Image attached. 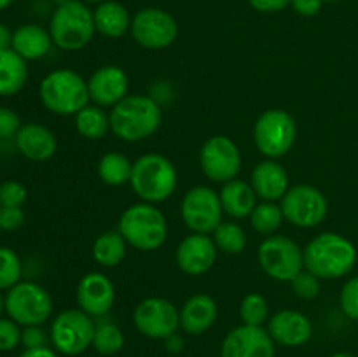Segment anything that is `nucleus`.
Instances as JSON below:
<instances>
[{"label": "nucleus", "mask_w": 358, "mask_h": 357, "mask_svg": "<svg viewBox=\"0 0 358 357\" xmlns=\"http://www.w3.org/2000/svg\"><path fill=\"white\" fill-rule=\"evenodd\" d=\"M357 247L341 233L324 231L304 247V268L320 280L343 279L355 268Z\"/></svg>", "instance_id": "f257e3e1"}, {"label": "nucleus", "mask_w": 358, "mask_h": 357, "mask_svg": "<svg viewBox=\"0 0 358 357\" xmlns=\"http://www.w3.org/2000/svg\"><path fill=\"white\" fill-rule=\"evenodd\" d=\"M110 132L124 142H142L163 122V108L149 94H128L110 108Z\"/></svg>", "instance_id": "f03ea898"}, {"label": "nucleus", "mask_w": 358, "mask_h": 357, "mask_svg": "<svg viewBox=\"0 0 358 357\" xmlns=\"http://www.w3.org/2000/svg\"><path fill=\"white\" fill-rule=\"evenodd\" d=\"M133 192L142 202L163 203L173 196L178 186V174L171 160L159 153H149L133 161L131 181Z\"/></svg>", "instance_id": "7ed1b4c3"}, {"label": "nucleus", "mask_w": 358, "mask_h": 357, "mask_svg": "<svg viewBox=\"0 0 358 357\" xmlns=\"http://www.w3.org/2000/svg\"><path fill=\"white\" fill-rule=\"evenodd\" d=\"M117 231L129 247L142 252L157 251L168 238V220L152 203H133L119 217Z\"/></svg>", "instance_id": "20e7f679"}, {"label": "nucleus", "mask_w": 358, "mask_h": 357, "mask_svg": "<svg viewBox=\"0 0 358 357\" xmlns=\"http://www.w3.org/2000/svg\"><path fill=\"white\" fill-rule=\"evenodd\" d=\"M48 30L56 48L80 51L96 34L93 10L80 0H66L55 9Z\"/></svg>", "instance_id": "39448f33"}, {"label": "nucleus", "mask_w": 358, "mask_h": 357, "mask_svg": "<svg viewBox=\"0 0 358 357\" xmlns=\"http://www.w3.org/2000/svg\"><path fill=\"white\" fill-rule=\"evenodd\" d=\"M38 97L42 105L52 114L76 115L90 104L87 79L76 70H52L41 80Z\"/></svg>", "instance_id": "423d86ee"}, {"label": "nucleus", "mask_w": 358, "mask_h": 357, "mask_svg": "<svg viewBox=\"0 0 358 357\" xmlns=\"http://www.w3.org/2000/svg\"><path fill=\"white\" fill-rule=\"evenodd\" d=\"M297 139V122L283 108H268L254 125V144L268 160H280L292 150Z\"/></svg>", "instance_id": "0eeeda50"}, {"label": "nucleus", "mask_w": 358, "mask_h": 357, "mask_svg": "<svg viewBox=\"0 0 358 357\" xmlns=\"http://www.w3.org/2000/svg\"><path fill=\"white\" fill-rule=\"evenodd\" d=\"M257 261L269 279L290 282L304 270V248L285 234H271L259 245Z\"/></svg>", "instance_id": "6e6552de"}, {"label": "nucleus", "mask_w": 358, "mask_h": 357, "mask_svg": "<svg viewBox=\"0 0 358 357\" xmlns=\"http://www.w3.org/2000/svg\"><path fill=\"white\" fill-rule=\"evenodd\" d=\"M96 322L80 308L59 312L51 324L49 338L56 352L63 356H79L93 346Z\"/></svg>", "instance_id": "1a4fd4ad"}, {"label": "nucleus", "mask_w": 358, "mask_h": 357, "mask_svg": "<svg viewBox=\"0 0 358 357\" xmlns=\"http://www.w3.org/2000/svg\"><path fill=\"white\" fill-rule=\"evenodd\" d=\"M6 312L20 326H42L52 314V298L37 282H17L6 294Z\"/></svg>", "instance_id": "9d476101"}, {"label": "nucleus", "mask_w": 358, "mask_h": 357, "mask_svg": "<svg viewBox=\"0 0 358 357\" xmlns=\"http://www.w3.org/2000/svg\"><path fill=\"white\" fill-rule=\"evenodd\" d=\"M285 220L303 230L320 226L329 214V202L324 192L311 184L290 186L280 200Z\"/></svg>", "instance_id": "9b49d317"}, {"label": "nucleus", "mask_w": 358, "mask_h": 357, "mask_svg": "<svg viewBox=\"0 0 358 357\" xmlns=\"http://www.w3.org/2000/svg\"><path fill=\"white\" fill-rule=\"evenodd\" d=\"M180 216L191 233L210 234L222 223L224 209L219 191L208 186H194L184 195Z\"/></svg>", "instance_id": "f8f14e48"}, {"label": "nucleus", "mask_w": 358, "mask_h": 357, "mask_svg": "<svg viewBox=\"0 0 358 357\" xmlns=\"http://www.w3.org/2000/svg\"><path fill=\"white\" fill-rule=\"evenodd\" d=\"M133 324L145 338L166 340L180 329V310L166 298H145L133 310Z\"/></svg>", "instance_id": "ddd939ff"}, {"label": "nucleus", "mask_w": 358, "mask_h": 357, "mask_svg": "<svg viewBox=\"0 0 358 357\" xmlns=\"http://www.w3.org/2000/svg\"><path fill=\"white\" fill-rule=\"evenodd\" d=\"M241 164L243 160H241L240 147L227 135L210 136L199 150V167L205 177L212 182L226 184L233 178H238Z\"/></svg>", "instance_id": "4468645a"}, {"label": "nucleus", "mask_w": 358, "mask_h": 357, "mask_svg": "<svg viewBox=\"0 0 358 357\" xmlns=\"http://www.w3.org/2000/svg\"><path fill=\"white\" fill-rule=\"evenodd\" d=\"M133 41L145 49H166L177 41L178 23L168 10L145 7L131 20L129 28Z\"/></svg>", "instance_id": "2eb2a0df"}, {"label": "nucleus", "mask_w": 358, "mask_h": 357, "mask_svg": "<svg viewBox=\"0 0 358 357\" xmlns=\"http://www.w3.org/2000/svg\"><path fill=\"white\" fill-rule=\"evenodd\" d=\"M275 346L268 329L241 324L222 340L220 357H275Z\"/></svg>", "instance_id": "dca6fc26"}, {"label": "nucleus", "mask_w": 358, "mask_h": 357, "mask_svg": "<svg viewBox=\"0 0 358 357\" xmlns=\"http://www.w3.org/2000/svg\"><path fill=\"white\" fill-rule=\"evenodd\" d=\"M77 308L93 318L105 317L115 303L114 282L101 272H90L79 280L76 289Z\"/></svg>", "instance_id": "f3484780"}, {"label": "nucleus", "mask_w": 358, "mask_h": 357, "mask_svg": "<svg viewBox=\"0 0 358 357\" xmlns=\"http://www.w3.org/2000/svg\"><path fill=\"white\" fill-rule=\"evenodd\" d=\"M215 241L208 234L191 233L178 244L175 262L182 273L189 276H201L213 268L217 261Z\"/></svg>", "instance_id": "a211bd4d"}, {"label": "nucleus", "mask_w": 358, "mask_h": 357, "mask_svg": "<svg viewBox=\"0 0 358 357\" xmlns=\"http://www.w3.org/2000/svg\"><path fill=\"white\" fill-rule=\"evenodd\" d=\"M128 74L119 65H101L87 79L90 102L101 108H112L128 97Z\"/></svg>", "instance_id": "6ab92c4d"}, {"label": "nucleus", "mask_w": 358, "mask_h": 357, "mask_svg": "<svg viewBox=\"0 0 358 357\" xmlns=\"http://www.w3.org/2000/svg\"><path fill=\"white\" fill-rule=\"evenodd\" d=\"M266 329L273 342L282 346H301L310 342L313 335V324L308 315L289 308L273 314Z\"/></svg>", "instance_id": "aec40b11"}, {"label": "nucleus", "mask_w": 358, "mask_h": 357, "mask_svg": "<svg viewBox=\"0 0 358 357\" xmlns=\"http://www.w3.org/2000/svg\"><path fill=\"white\" fill-rule=\"evenodd\" d=\"M250 186L262 202H280L290 188V178L285 168L276 160H262L254 167Z\"/></svg>", "instance_id": "412c9836"}, {"label": "nucleus", "mask_w": 358, "mask_h": 357, "mask_svg": "<svg viewBox=\"0 0 358 357\" xmlns=\"http://www.w3.org/2000/svg\"><path fill=\"white\" fill-rule=\"evenodd\" d=\"M219 317V304L205 293L189 298L180 308V328L191 336H201L213 328Z\"/></svg>", "instance_id": "4be33fe9"}, {"label": "nucleus", "mask_w": 358, "mask_h": 357, "mask_svg": "<svg viewBox=\"0 0 358 357\" xmlns=\"http://www.w3.org/2000/svg\"><path fill=\"white\" fill-rule=\"evenodd\" d=\"M16 147L27 160L48 161L58 150V140L55 133L38 122H27L16 135Z\"/></svg>", "instance_id": "5701e85b"}, {"label": "nucleus", "mask_w": 358, "mask_h": 357, "mask_svg": "<svg viewBox=\"0 0 358 357\" xmlns=\"http://www.w3.org/2000/svg\"><path fill=\"white\" fill-rule=\"evenodd\" d=\"M94 28L107 38H121L131 28L133 16L117 0H105L93 10Z\"/></svg>", "instance_id": "b1692460"}, {"label": "nucleus", "mask_w": 358, "mask_h": 357, "mask_svg": "<svg viewBox=\"0 0 358 357\" xmlns=\"http://www.w3.org/2000/svg\"><path fill=\"white\" fill-rule=\"evenodd\" d=\"M220 202H222L224 214L231 216L233 219H245L252 214L257 205V195L250 182L233 178V181L222 184L219 191Z\"/></svg>", "instance_id": "393cba45"}, {"label": "nucleus", "mask_w": 358, "mask_h": 357, "mask_svg": "<svg viewBox=\"0 0 358 357\" xmlns=\"http://www.w3.org/2000/svg\"><path fill=\"white\" fill-rule=\"evenodd\" d=\"M51 34H49V30L42 28L41 24H23V27L14 30L13 49L27 62L44 58L51 51Z\"/></svg>", "instance_id": "a878e982"}, {"label": "nucleus", "mask_w": 358, "mask_h": 357, "mask_svg": "<svg viewBox=\"0 0 358 357\" xmlns=\"http://www.w3.org/2000/svg\"><path fill=\"white\" fill-rule=\"evenodd\" d=\"M28 79L27 59L14 49L0 51V97H13L20 93Z\"/></svg>", "instance_id": "bb28decb"}, {"label": "nucleus", "mask_w": 358, "mask_h": 357, "mask_svg": "<svg viewBox=\"0 0 358 357\" xmlns=\"http://www.w3.org/2000/svg\"><path fill=\"white\" fill-rule=\"evenodd\" d=\"M128 247L129 245L126 244V240L117 230L105 231L93 241L91 254H93L94 261L103 268H115L124 261Z\"/></svg>", "instance_id": "cd10ccee"}, {"label": "nucleus", "mask_w": 358, "mask_h": 357, "mask_svg": "<svg viewBox=\"0 0 358 357\" xmlns=\"http://www.w3.org/2000/svg\"><path fill=\"white\" fill-rule=\"evenodd\" d=\"M73 118L77 133L86 140H101L110 132V115L94 104H87Z\"/></svg>", "instance_id": "c85d7f7f"}, {"label": "nucleus", "mask_w": 358, "mask_h": 357, "mask_svg": "<svg viewBox=\"0 0 358 357\" xmlns=\"http://www.w3.org/2000/svg\"><path fill=\"white\" fill-rule=\"evenodd\" d=\"M96 172L103 184L110 188H121L131 181L133 161H129V158L122 153H107L98 161Z\"/></svg>", "instance_id": "c756f323"}, {"label": "nucleus", "mask_w": 358, "mask_h": 357, "mask_svg": "<svg viewBox=\"0 0 358 357\" xmlns=\"http://www.w3.org/2000/svg\"><path fill=\"white\" fill-rule=\"evenodd\" d=\"M248 219H250V226L255 233L271 237V234L278 233L285 217H283L282 206L278 202H262L261 200L252 210Z\"/></svg>", "instance_id": "7c9ffc66"}, {"label": "nucleus", "mask_w": 358, "mask_h": 357, "mask_svg": "<svg viewBox=\"0 0 358 357\" xmlns=\"http://www.w3.org/2000/svg\"><path fill=\"white\" fill-rule=\"evenodd\" d=\"M217 248L224 254H241L247 248V231L234 220H222L212 233Z\"/></svg>", "instance_id": "2f4dec72"}, {"label": "nucleus", "mask_w": 358, "mask_h": 357, "mask_svg": "<svg viewBox=\"0 0 358 357\" xmlns=\"http://www.w3.org/2000/svg\"><path fill=\"white\" fill-rule=\"evenodd\" d=\"M124 346V332L115 322H96L93 336V349L101 356H115Z\"/></svg>", "instance_id": "473e14b6"}, {"label": "nucleus", "mask_w": 358, "mask_h": 357, "mask_svg": "<svg viewBox=\"0 0 358 357\" xmlns=\"http://www.w3.org/2000/svg\"><path fill=\"white\" fill-rule=\"evenodd\" d=\"M240 318L247 326H259L264 328L269 321L268 300L261 293H250L241 300Z\"/></svg>", "instance_id": "72a5a7b5"}, {"label": "nucleus", "mask_w": 358, "mask_h": 357, "mask_svg": "<svg viewBox=\"0 0 358 357\" xmlns=\"http://www.w3.org/2000/svg\"><path fill=\"white\" fill-rule=\"evenodd\" d=\"M23 265L10 247H0V290H9L21 282Z\"/></svg>", "instance_id": "f704fd0d"}, {"label": "nucleus", "mask_w": 358, "mask_h": 357, "mask_svg": "<svg viewBox=\"0 0 358 357\" xmlns=\"http://www.w3.org/2000/svg\"><path fill=\"white\" fill-rule=\"evenodd\" d=\"M290 286H292L294 294L301 300H315L320 294L322 280L304 268L303 272H299L290 280Z\"/></svg>", "instance_id": "c9c22d12"}, {"label": "nucleus", "mask_w": 358, "mask_h": 357, "mask_svg": "<svg viewBox=\"0 0 358 357\" xmlns=\"http://www.w3.org/2000/svg\"><path fill=\"white\" fill-rule=\"evenodd\" d=\"M339 304L346 317L358 322V275L345 282L339 294Z\"/></svg>", "instance_id": "e433bc0d"}, {"label": "nucleus", "mask_w": 358, "mask_h": 357, "mask_svg": "<svg viewBox=\"0 0 358 357\" xmlns=\"http://www.w3.org/2000/svg\"><path fill=\"white\" fill-rule=\"evenodd\" d=\"M28 191L21 182L6 181L0 184V206H23Z\"/></svg>", "instance_id": "4c0bfd02"}, {"label": "nucleus", "mask_w": 358, "mask_h": 357, "mask_svg": "<svg viewBox=\"0 0 358 357\" xmlns=\"http://www.w3.org/2000/svg\"><path fill=\"white\" fill-rule=\"evenodd\" d=\"M21 343V329L13 318L0 317V352L14 350Z\"/></svg>", "instance_id": "58836bf2"}, {"label": "nucleus", "mask_w": 358, "mask_h": 357, "mask_svg": "<svg viewBox=\"0 0 358 357\" xmlns=\"http://www.w3.org/2000/svg\"><path fill=\"white\" fill-rule=\"evenodd\" d=\"M21 126V118L13 108L0 107V139H16Z\"/></svg>", "instance_id": "ea45409f"}, {"label": "nucleus", "mask_w": 358, "mask_h": 357, "mask_svg": "<svg viewBox=\"0 0 358 357\" xmlns=\"http://www.w3.org/2000/svg\"><path fill=\"white\" fill-rule=\"evenodd\" d=\"M23 223L24 212L21 206H0V230L16 231Z\"/></svg>", "instance_id": "a19ab883"}, {"label": "nucleus", "mask_w": 358, "mask_h": 357, "mask_svg": "<svg viewBox=\"0 0 358 357\" xmlns=\"http://www.w3.org/2000/svg\"><path fill=\"white\" fill-rule=\"evenodd\" d=\"M48 336L42 331L41 326H27L21 331V345L24 349H38V346H48Z\"/></svg>", "instance_id": "79ce46f5"}, {"label": "nucleus", "mask_w": 358, "mask_h": 357, "mask_svg": "<svg viewBox=\"0 0 358 357\" xmlns=\"http://www.w3.org/2000/svg\"><path fill=\"white\" fill-rule=\"evenodd\" d=\"M290 2H292V0H248L252 9L264 14L282 13L287 7H290Z\"/></svg>", "instance_id": "37998d69"}, {"label": "nucleus", "mask_w": 358, "mask_h": 357, "mask_svg": "<svg viewBox=\"0 0 358 357\" xmlns=\"http://www.w3.org/2000/svg\"><path fill=\"white\" fill-rule=\"evenodd\" d=\"M322 6H324V0H292L290 2V7L294 9V13L303 18L317 16L320 13Z\"/></svg>", "instance_id": "c03bdc74"}, {"label": "nucleus", "mask_w": 358, "mask_h": 357, "mask_svg": "<svg viewBox=\"0 0 358 357\" xmlns=\"http://www.w3.org/2000/svg\"><path fill=\"white\" fill-rule=\"evenodd\" d=\"M13 35L14 31H10V28L7 24L0 23V51L13 49Z\"/></svg>", "instance_id": "a18cd8bd"}, {"label": "nucleus", "mask_w": 358, "mask_h": 357, "mask_svg": "<svg viewBox=\"0 0 358 357\" xmlns=\"http://www.w3.org/2000/svg\"><path fill=\"white\" fill-rule=\"evenodd\" d=\"M20 357H58V354L49 346H38V349H24Z\"/></svg>", "instance_id": "49530a36"}, {"label": "nucleus", "mask_w": 358, "mask_h": 357, "mask_svg": "<svg viewBox=\"0 0 358 357\" xmlns=\"http://www.w3.org/2000/svg\"><path fill=\"white\" fill-rule=\"evenodd\" d=\"M164 343H166V349L171 350V352H180L182 346H184V342H182V338H178V335L170 336V338L164 340Z\"/></svg>", "instance_id": "de8ad7c7"}, {"label": "nucleus", "mask_w": 358, "mask_h": 357, "mask_svg": "<svg viewBox=\"0 0 358 357\" xmlns=\"http://www.w3.org/2000/svg\"><path fill=\"white\" fill-rule=\"evenodd\" d=\"M13 2H14V0H0V10L7 9V7H9Z\"/></svg>", "instance_id": "09e8293b"}, {"label": "nucleus", "mask_w": 358, "mask_h": 357, "mask_svg": "<svg viewBox=\"0 0 358 357\" xmlns=\"http://www.w3.org/2000/svg\"><path fill=\"white\" fill-rule=\"evenodd\" d=\"M3 310H6V298H3L2 293H0V317H2Z\"/></svg>", "instance_id": "8fccbe9b"}, {"label": "nucleus", "mask_w": 358, "mask_h": 357, "mask_svg": "<svg viewBox=\"0 0 358 357\" xmlns=\"http://www.w3.org/2000/svg\"><path fill=\"white\" fill-rule=\"evenodd\" d=\"M331 357H355L353 354H348V352H338V354H332Z\"/></svg>", "instance_id": "3c124183"}, {"label": "nucleus", "mask_w": 358, "mask_h": 357, "mask_svg": "<svg viewBox=\"0 0 358 357\" xmlns=\"http://www.w3.org/2000/svg\"><path fill=\"white\" fill-rule=\"evenodd\" d=\"M80 2H84V4H101V2H105V0H80Z\"/></svg>", "instance_id": "603ef678"}, {"label": "nucleus", "mask_w": 358, "mask_h": 357, "mask_svg": "<svg viewBox=\"0 0 358 357\" xmlns=\"http://www.w3.org/2000/svg\"><path fill=\"white\" fill-rule=\"evenodd\" d=\"M324 2H338V0H324Z\"/></svg>", "instance_id": "864d4df0"}]
</instances>
